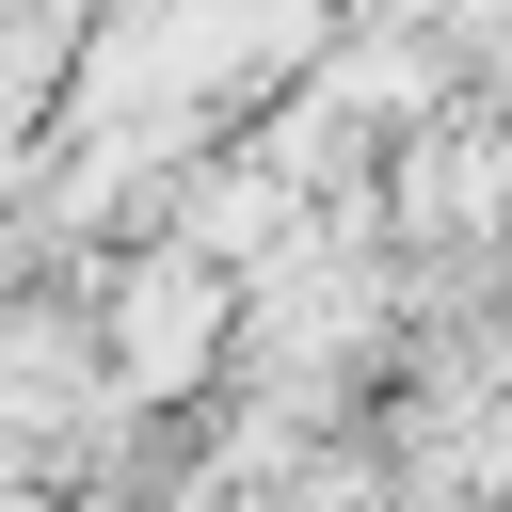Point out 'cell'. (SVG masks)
<instances>
[{
  "label": "cell",
  "instance_id": "1",
  "mask_svg": "<svg viewBox=\"0 0 512 512\" xmlns=\"http://www.w3.org/2000/svg\"><path fill=\"white\" fill-rule=\"evenodd\" d=\"M224 352H240V272H224V256L160 240V256H128V272L96 288V384H128V416L224 384Z\"/></svg>",
  "mask_w": 512,
  "mask_h": 512
}]
</instances>
